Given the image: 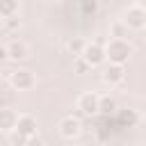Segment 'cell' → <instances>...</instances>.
Instances as JSON below:
<instances>
[{
	"instance_id": "obj_13",
	"label": "cell",
	"mask_w": 146,
	"mask_h": 146,
	"mask_svg": "<svg viewBox=\"0 0 146 146\" xmlns=\"http://www.w3.org/2000/svg\"><path fill=\"white\" fill-rule=\"evenodd\" d=\"M119 112V105H116V98L114 96H100V107H98V114H116Z\"/></svg>"
},
{
	"instance_id": "obj_9",
	"label": "cell",
	"mask_w": 146,
	"mask_h": 146,
	"mask_svg": "<svg viewBox=\"0 0 146 146\" xmlns=\"http://www.w3.org/2000/svg\"><path fill=\"white\" fill-rule=\"evenodd\" d=\"M16 123H18V114L11 107H2L0 110V130L2 132H14Z\"/></svg>"
},
{
	"instance_id": "obj_17",
	"label": "cell",
	"mask_w": 146,
	"mask_h": 146,
	"mask_svg": "<svg viewBox=\"0 0 146 146\" xmlns=\"http://www.w3.org/2000/svg\"><path fill=\"white\" fill-rule=\"evenodd\" d=\"M9 141H11L14 146H25V144H27V139H25V137H21L16 130H14V132H9Z\"/></svg>"
},
{
	"instance_id": "obj_16",
	"label": "cell",
	"mask_w": 146,
	"mask_h": 146,
	"mask_svg": "<svg viewBox=\"0 0 146 146\" xmlns=\"http://www.w3.org/2000/svg\"><path fill=\"white\" fill-rule=\"evenodd\" d=\"M80 9H82L84 14H96V11H98V2H94V0H91V2H89V0H87V2H80Z\"/></svg>"
},
{
	"instance_id": "obj_8",
	"label": "cell",
	"mask_w": 146,
	"mask_h": 146,
	"mask_svg": "<svg viewBox=\"0 0 146 146\" xmlns=\"http://www.w3.org/2000/svg\"><path fill=\"white\" fill-rule=\"evenodd\" d=\"M123 78H125V68H123V66L110 64V66L103 71V80H105L110 87H116V84H121V82H123Z\"/></svg>"
},
{
	"instance_id": "obj_10",
	"label": "cell",
	"mask_w": 146,
	"mask_h": 146,
	"mask_svg": "<svg viewBox=\"0 0 146 146\" xmlns=\"http://www.w3.org/2000/svg\"><path fill=\"white\" fill-rule=\"evenodd\" d=\"M7 50H9V59L11 62H23L27 57V46L23 41H11L7 43Z\"/></svg>"
},
{
	"instance_id": "obj_14",
	"label": "cell",
	"mask_w": 146,
	"mask_h": 146,
	"mask_svg": "<svg viewBox=\"0 0 146 146\" xmlns=\"http://www.w3.org/2000/svg\"><path fill=\"white\" fill-rule=\"evenodd\" d=\"M116 114H119V123H123V125H128V128H135L137 121H139V114H137L135 110H119Z\"/></svg>"
},
{
	"instance_id": "obj_5",
	"label": "cell",
	"mask_w": 146,
	"mask_h": 146,
	"mask_svg": "<svg viewBox=\"0 0 146 146\" xmlns=\"http://www.w3.org/2000/svg\"><path fill=\"white\" fill-rule=\"evenodd\" d=\"M98 107H100V96L94 94V91H87L78 98V110L84 114V116H94L98 114Z\"/></svg>"
},
{
	"instance_id": "obj_19",
	"label": "cell",
	"mask_w": 146,
	"mask_h": 146,
	"mask_svg": "<svg viewBox=\"0 0 146 146\" xmlns=\"http://www.w3.org/2000/svg\"><path fill=\"white\" fill-rule=\"evenodd\" d=\"M73 64H75V73H87V71H89V64H87L82 57L73 59Z\"/></svg>"
},
{
	"instance_id": "obj_1",
	"label": "cell",
	"mask_w": 146,
	"mask_h": 146,
	"mask_svg": "<svg viewBox=\"0 0 146 146\" xmlns=\"http://www.w3.org/2000/svg\"><path fill=\"white\" fill-rule=\"evenodd\" d=\"M105 55H107L110 64L123 66L130 59V55H132V46H130L128 39H110L107 46H105Z\"/></svg>"
},
{
	"instance_id": "obj_2",
	"label": "cell",
	"mask_w": 146,
	"mask_h": 146,
	"mask_svg": "<svg viewBox=\"0 0 146 146\" xmlns=\"http://www.w3.org/2000/svg\"><path fill=\"white\" fill-rule=\"evenodd\" d=\"M123 25L128 30H144L146 27V7L144 5H130L123 11Z\"/></svg>"
},
{
	"instance_id": "obj_15",
	"label": "cell",
	"mask_w": 146,
	"mask_h": 146,
	"mask_svg": "<svg viewBox=\"0 0 146 146\" xmlns=\"http://www.w3.org/2000/svg\"><path fill=\"white\" fill-rule=\"evenodd\" d=\"M128 36V27L123 25V21H116L110 30V39H125Z\"/></svg>"
},
{
	"instance_id": "obj_7",
	"label": "cell",
	"mask_w": 146,
	"mask_h": 146,
	"mask_svg": "<svg viewBox=\"0 0 146 146\" xmlns=\"http://www.w3.org/2000/svg\"><path fill=\"white\" fill-rule=\"evenodd\" d=\"M16 132L25 139H32L36 137V119L30 116V114H21L18 116V123H16Z\"/></svg>"
},
{
	"instance_id": "obj_6",
	"label": "cell",
	"mask_w": 146,
	"mask_h": 146,
	"mask_svg": "<svg viewBox=\"0 0 146 146\" xmlns=\"http://www.w3.org/2000/svg\"><path fill=\"white\" fill-rule=\"evenodd\" d=\"M82 132V123L75 119V116H64L59 121V135L64 139H75L78 135Z\"/></svg>"
},
{
	"instance_id": "obj_21",
	"label": "cell",
	"mask_w": 146,
	"mask_h": 146,
	"mask_svg": "<svg viewBox=\"0 0 146 146\" xmlns=\"http://www.w3.org/2000/svg\"><path fill=\"white\" fill-rule=\"evenodd\" d=\"M5 59H9V50H7V46H0V62H5Z\"/></svg>"
},
{
	"instance_id": "obj_4",
	"label": "cell",
	"mask_w": 146,
	"mask_h": 146,
	"mask_svg": "<svg viewBox=\"0 0 146 146\" xmlns=\"http://www.w3.org/2000/svg\"><path fill=\"white\" fill-rule=\"evenodd\" d=\"M9 82H11V87L18 89V91H27V89L34 87L36 80H34V73H32V71L18 68V71H11V73H9Z\"/></svg>"
},
{
	"instance_id": "obj_20",
	"label": "cell",
	"mask_w": 146,
	"mask_h": 146,
	"mask_svg": "<svg viewBox=\"0 0 146 146\" xmlns=\"http://www.w3.org/2000/svg\"><path fill=\"white\" fill-rule=\"evenodd\" d=\"M25 146H46V144H43V139H41V137L36 135V137H32V139H27V144H25Z\"/></svg>"
},
{
	"instance_id": "obj_3",
	"label": "cell",
	"mask_w": 146,
	"mask_h": 146,
	"mask_svg": "<svg viewBox=\"0 0 146 146\" xmlns=\"http://www.w3.org/2000/svg\"><path fill=\"white\" fill-rule=\"evenodd\" d=\"M82 59L89 64V68H96V66L105 64V62H107L105 46H100V43H96V41H89L87 48H84V52H82Z\"/></svg>"
},
{
	"instance_id": "obj_18",
	"label": "cell",
	"mask_w": 146,
	"mask_h": 146,
	"mask_svg": "<svg viewBox=\"0 0 146 146\" xmlns=\"http://www.w3.org/2000/svg\"><path fill=\"white\" fill-rule=\"evenodd\" d=\"M18 27H21V21H18L16 16L5 21V30H7V32H14V30H18Z\"/></svg>"
},
{
	"instance_id": "obj_11",
	"label": "cell",
	"mask_w": 146,
	"mask_h": 146,
	"mask_svg": "<svg viewBox=\"0 0 146 146\" xmlns=\"http://www.w3.org/2000/svg\"><path fill=\"white\" fill-rule=\"evenodd\" d=\"M87 43H89V41H84L82 36H73V39L66 43V50H68V55H71L73 59H78V57H82V52H84Z\"/></svg>"
},
{
	"instance_id": "obj_12",
	"label": "cell",
	"mask_w": 146,
	"mask_h": 146,
	"mask_svg": "<svg viewBox=\"0 0 146 146\" xmlns=\"http://www.w3.org/2000/svg\"><path fill=\"white\" fill-rule=\"evenodd\" d=\"M18 9H21V5L16 2V0H0V18H14L16 14H18Z\"/></svg>"
}]
</instances>
